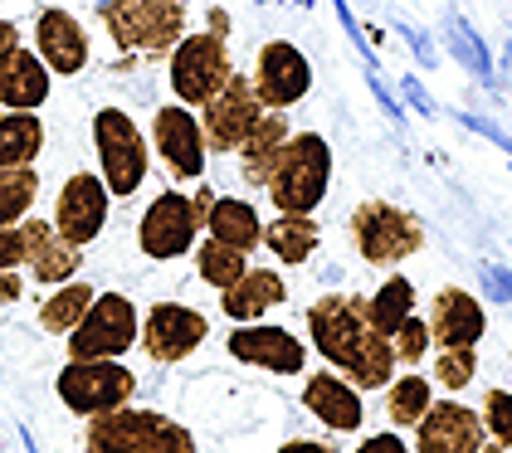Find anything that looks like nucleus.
Here are the masks:
<instances>
[{"mask_svg": "<svg viewBox=\"0 0 512 453\" xmlns=\"http://www.w3.org/2000/svg\"><path fill=\"white\" fill-rule=\"evenodd\" d=\"M308 341L313 351L356 390H386L395 380V346L371 327V307L356 293H322L308 307Z\"/></svg>", "mask_w": 512, "mask_h": 453, "instance_id": "nucleus-1", "label": "nucleus"}, {"mask_svg": "<svg viewBox=\"0 0 512 453\" xmlns=\"http://www.w3.org/2000/svg\"><path fill=\"white\" fill-rule=\"evenodd\" d=\"M83 453H200V449H196V434L181 419L161 415V410L122 405V410L88 419Z\"/></svg>", "mask_w": 512, "mask_h": 453, "instance_id": "nucleus-2", "label": "nucleus"}, {"mask_svg": "<svg viewBox=\"0 0 512 453\" xmlns=\"http://www.w3.org/2000/svg\"><path fill=\"white\" fill-rule=\"evenodd\" d=\"M264 190L278 215H313L332 190V147L322 142V132H293Z\"/></svg>", "mask_w": 512, "mask_h": 453, "instance_id": "nucleus-3", "label": "nucleus"}, {"mask_svg": "<svg viewBox=\"0 0 512 453\" xmlns=\"http://www.w3.org/2000/svg\"><path fill=\"white\" fill-rule=\"evenodd\" d=\"M93 151H98V176L113 190V200L137 195L147 171H152V142L142 137V127L122 108H98L93 113Z\"/></svg>", "mask_w": 512, "mask_h": 453, "instance_id": "nucleus-4", "label": "nucleus"}, {"mask_svg": "<svg viewBox=\"0 0 512 453\" xmlns=\"http://www.w3.org/2000/svg\"><path fill=\"white\" fill-rule=\"evenodd\" d=\"M103 25L127 54L166 59L186 35V0H108Z\"/></svg>", "mask_w": 512, "mask_h": 453, "instance_id": "nucleus-5", "label": "nucleus"}, {"mask_svg": "<svg viewBox=\"0 0 512 453\" xmlns=\"http://www.w3.org/2000/svg\"><path fill=\"white\" fill-rule=\"evenodd\" d=\"M347 229H352V244H356V254H361V264H371V268H395L400 259H410V254L425 249L420 215H410L400 205H386V200L356 205Z\"/></svg>", "mask_w": 512, "mask_h": 453, "instance_id": "nucleus-6", "label": "nucleus"}, {"mask_svg": "<svg viewBox=\"0 0 512 453\" xmlns=\"http://www.w3.org/2000/svg\"><path fill=\"white\" fill-rule=\"evenodd\" d=\"M235 74V64H230V49H225V39L210 35V30H186L181 44L166 54V78H171V93H176V103H186V108H205L225 83Z\"/></svg>", "mask_w": 512, "mask_h": 453, "instance_id": "nucleus-7", "label": "nucleus"}, {"mask_svg": "<svg viewBox=\"0 0 512 453\" xmlns=\"http://www.w3.org/2000/svg\"><path fill=\"white\" fill-rule=\"evenodd\" d=\"M54 395L64 400L69 415L98 419V415H108V410L132 405L137 376L122 366L118 356H113V361H69V366L54 376Z\"/></svg>", "mask_w": 512, "mask_h": 453, "instance_id": "nucleus-8", "label": "nucleus"}, {"mask_svg": "<svg viewBox=\"0 0 512 453\" xmlns=\"http://www.w3.org/2000/svg\"><path fill=\"white\" fill-rule=\"evenodd\" d=\"M137 337H142V312L132 307V298L98 293L64 341H69V361H113V356H127Z\"/></svg>", "mask_w": 512, "mask_h": 453, "instance_id": "nucleus-9", "label": "nucleus"}, {"mask_svg": "<svg viewBox=\"0 0 512 453\" xmlns=\"http://www.w3.org/2000/svg\"><path fill=\"white\" fill-rule=\"evenodd\" d=\"M205 229L196 195H181V190H161L157 200L142 210V225H137V244L147 259L171 264V259H186L196 254V239Z\"/></svg>", "mask_w": 512, "mask_h": 453, "instance_id": "nucleus-10", "label": "nucleus"}, {"mask_svg": "<svg viewBox=\"0 0 512 453\" xmlns=\"http://www.w3.org/2000/svg\"><path fill=\"white\" fill-rule=\"evenodd\" d=\"M264 117V103L254 93V78L230 74V83L200 108V132H205V151L225 156V151H239V142L249 137V127Z\"/></svg>", "mask_w": 512, "mask_h": 453, "instance_id": "nucleus-11", "label": "nucleus"}, {"mask_svg": "<svg viewBox=\"0 0 512 453\" xmlns=\"http://www.w3.org/2000/svg\"><path fill=\"white\" fill-rule=\"evenodd\" d=\"M210 337V322H205V312L196 307H186V302H157V307H147V317H142V351L157 361V366H176V361H186V356H196L200 346Z\"/></svg>", "mask_w": 512, "mask_h": 453, "instance_id": "nucleus-12", "label": "nucleus"}, {"mask_svg": "<svg viewBox=\"0 0 512 453\" xmlns=\"http://www.w3.org/2000/svg\"><path fill=\"white\" fill-rule=\"evenodd\" d=\"M254 93L269 113L298 108L313 93V64L303 59V49L288 39H269L259 49V64H254Z\"/></svg>", "mask_w": 512, "mask_h": 453, "instance_id": "nucleus-13", "label": "nucleus"}, {"mask_svg": "<svg viewBox=\"0 0 512 453\" xmlns=\"http://www.w3.org/2000/svg\"><path fill=\"white\" fill-rule=\"evenodd\" d=\"M108 210H113V190L103 186V176L98 171H74L59 186V200H54V229L83 249L108 229Z\"/></svg>", "mask_w": 512, "mask_h": 453, "instance_id": "nucleus-14", "label": "nucleus"}, {"mask_svg": "<svg viewBox=\"0 0 512 453\" xmlns=\"http://www.w3.org/2000/svg\"><path fill=\"white\" fill-rule=\"evenodd\" d=\"M152 147L166 161V171L176 181H200L205 176V132H200L196 108L186 103H166L152 117Z\"/></svg>", "mask_w": 512, "mask_h": 453, "instance_id": "nucleus-15", "label": "nucleus"}, {"mask_svg": "<svg viewBox=\"0 0 512 453\" xmlns=\"http://www.w3.org/2000/svg\"><path fill=\"white\" fill-rule=\"evenodd\" d=\"M225 346L235 361L274 371V376H298L308 366V341L293 337L288 327H274V322H239Z\"/></svg>", "mask_w": 512, "mask_h": 453, "instance_id": "nucleus-16", "label": "nucleus"}, {"mask_svg": "<svg viewBox=\"0 0 512 453\" xmlns=\"http://www.w3.org/2000/svg\"><path fill=\"white\" fill-rule=\"evenodd\" d=\"M488 444L483 415L464 400H434L415 424V453H478Z\"/></svg>", "mask_w": 512, "mask_h": 453, "instance_id": "nucleus-17", "label": "nucleus"}, {"mask_svg": "<svg viewBox=\"0 0 512 453\" xmlns=\"http://www.w3.org/2000/svg\"><path fill=\"white\" fill-rule=\"evenodd\" d=\"M35 54L49 64L54 78H74L88 69V54L93 49H88V30H83L79 20L69 10L49 5V10H40V20H35Z\"/></svg>", "mask_w": 512, "mask_h": 453, "instance_id": "nucleus-18", "label": "nucleus"}, {"mask_svg": "<svg viewBox=\"0 0 512 453\" xmlns=\"http://www.w3.org/2000/svg\"><path fill=\"white\" fill-rule=\"evenodd\" d=\"M49 64H44L35 49H25L20 39L0 49V108H15V113H40L49 103Z\"/></svg>", "mask_w": 512, "mask_h": 453, "instance_id": "nucleus-19", "label": "nucleus"}, {"mask_svg": "<svg viewBox=\"0 0 512 453\" xmlns=\"http://www.w3.org/2000/svg\"><path fill=\"white\" fill-rule=\"evenodd\" d=\"M303 405H308V415L322 419L337 434H356L366 424V400H361V390L342 371H317V376H308Z\"/></svg>", "mask_w": 512, "mask_h": 453, "instance_id": "nucleus-20", "label": "nucleus"}, {"mask_svg": "<svg viewBox=\"0 0 512 453\" xmlns=\"http://www.w3.org/2000/svg\"><path fill=\"white\" fill-rule=\"evenodd\" d=\"M425 322H430L434 346H478L488 332V312L469 288H439Z\"/></svg>", "mask_w": 512, "mask_h": 453, "instance_id": "nucleus-21", "label": "nucleus"}, {"mask_svg": "<svg viewBox=\"0 0 512 453\" xmlns=\"http://www.w3.org/2000/svg\"><path fill=\"white\" fill-rule=\"evenodd\" d=\"M293 137V122L288 113H269L249 127V137L239 142V176H244V186H269V176H274L278 156H283V142Z\"/></svg>", "mask_w": 512, "mask_h": 453, "instance_id": "nucleus-22", "label": "nucleus"}, {"mask_svg": "<svg viewBox=\"0 0 512 453\" xmlns=\"http://www.w3.org/2000/svg\"><path fill=\"white\" fill-rule=\"evenodd\" d=\"M283 298H288V283L278 278L274 268H249L239 283L220 288V312H225L230 322H259V317L274 312Z\"/></svg>", "mask_w": 512, "mask_h": 453, "instance_id": "nucleus-23", "label": "nucleus"}, {"mask_svg": "<svg viewBox=\"0 0 512 453\" xmlns=\"http://www.w3.org/2000/svg\"><path fill=\"white\" fill-rule=\"evenodd\" d=\"M30 278L44 283V288H59V283H69V278H79L83 268V249L79 244H69L54 220H35V244H30Z\"/></svg>", "mask_w": 512, "mask_h": 453, "instance_id": "nucleus-24", "label": "nucleus"}, {"mask_svg": "<svg viewBox=\"0 0 512 453\" xmlns=\"http://www.w3.org/2000/svg\"><path fill=\"white\" fill-rule=\"evenodd\" d=\"M205 234L249 254V249L264 244V220H259V210H254L244 195H215V205H210V215H205Z\"/></svg>", "mask_w": 512, "mask_h": 453, "instance_id": "nucleus-25", "label": "nucleus"}, {"mask_svg": "<svg viewBox=\"0 0 512 453\" xmlns=\"http://www.w3.org/2000/svg\"><path fill=\"white\" fill-rule=\"evenodd\" d=\"M317 244H322V234H317L313 215H278L274 225H264V249H269L283 268L308 264L317 254Z\"/></svg>", "mask_w": 512, "mask_h": 453, "instance_id": "nucleus-26", "label": "nucleus"}, {"mask_svg": "<svg viewBox=\"0 0 512 453\" xmlns=\"http://www.w3.org/2000/svg\"><path fill=\"white\" fill-rule=\"evenodd\" d=\"M44 151L40 113H15L0 108V166H35Z\"/></svg>", "mask_w": 512, "mask_h": 453, "instance_id": "nucleus-27", "label": "nucleus"}, {"mask_svg": "<svg viewBox=\"0 0 512 453\" xmlns=\"http://www.w3.org/2000/svg\"><path fill=\"white\" fill-rule=\"evenodd\" d=\"M93 298H98V288L93 283H74V278L59 283V288H49V298L40 302V327L49 337H69L83 322V312L93 307Z\"/></svg>", "mask_w": 512, "mask_h": 453, "instance_id": "nucleus-28", "label": "nucleus"}, {"mask_svg": "<svg viewBox=\"0 0 512 453\" xmlns=\"http://www.w3.org/2000/svg\"><path fill=\"white\" fill-rule=\"evenodd\" d=\"M371 307V327L381 332V337H395V327L415 312V283L405 278V273H391L381 288H376V298H366Z\"/></svg>", "mask_w": 512, "mask_h": 453, "instance_id": "nucleus-29", "label": "nucleus"}, {"mask_svg": "<svg viewBox=\"0 0 512 453\" xmlns=\"http://www.w3.org/2000/svg\"><path fill=\"white\" fill-rule=\"evenodd\" d=\"M430 405H434V385L425 376H395L386 385V415H391L395 429H415Z\"/></svg>", "mask_w": 512, "mask_h": 453, "instance_id": "nucleus-30", "label": "nucleus"}, {"mask_svg": "<svg viewBox=\"0 0 512 453\" xmlns=\"http://www.w3.org/2000/svg\"><path fill=\"white\" fill-rule=\"evenodd\" d=\"M196 273H200V283H210L220 293V288H230V283H239L249 273V254L235 249V244L205 239V244H196Z\"/></svg>", "mask_w": 512, "mask_h": 453, "instance_id": "nucleus-31", "label": "nucleus"}, {"mask_svg": "<svg viewBox=\"0 0 512 453\" xmlns=\"http://www.w3.org/2000/svg\"><path fill=\"white\" fill-rule=\"evenodd\" d=\"M40 195L35 166H0V225H20Z\"/></svg>", "mask_w": 512, "mask_h": 453, "instance_id": "nucleus-32", "label": "nucleus"}, {"mask_svg": "<svg viewBox=\"0 0 512 453\" xmlns=\"http://www.w3.org/2000/svg\"><path fill=\"white\" fill-rule=\"evenodd\" d=\"M473 376H478V346H439V356H434L439 390H464Z\"/></svg>", "mask_w": 512, "mask_h": 453, "instance_id": "nucleus-33", "label": "nucleus"}, {"mask_svg": "<svg viewBox=\"0 0 512 453\" xmlns=\"http://www.w3.org/2000/svg\"><path fill=\"white\" fill-rule=\"evenodd\" d=\"M391 346H395V361H400V366H420V361L430 356V346H434V341H430V322L410 312V317L395 327Z\"/></svg>", "mask_w": 512, "mask_h": 453, "instance_id": "nucleus-34", "label": "nucleus"}, {"mask_svg": "<svg viewBox=\"0 0 512 453\" xmlns=\"http://www.w3.org/2000/svg\"><path fill=\"white\" fill-rule=\"evenodd\" d=\"M478 415H483L488 439H493V444H503V449L512 453V390H488Z\"/></svg>", "mask_w": 512, "mask_h": 453, "instance_id": "nucleus-35", "label": "nucleus"}, {"mask_svg": "<svg viewBox=\"0 0 512 453\" xmlns=\"http://www.w3.org/2000/svg\"><path fill=\"white\" fill-rule=\"evenodd\" d=\"M30 244H35V215H25L20 225H0V268L30 264Z\"/></svg>", "mask_w": 512, "mask_h": 453, "instance_id": "nucleus-36", "label": "nucleus"}, {"mask_svg": "<svg viewBox=\"0 0 512 453\" xmlns=\"http://www.w3.org/2000/svg\"><path fill=\"white\" fill-rule=\"evenodd\" d=\"M356 453H415V449H410L400 434H391V429H386V434H371V439H361V449H356Z\"/></svg>", "mask_w": 512, "mask_h": 453, "instance_id": "nucleus-37", "label": "nucleus"}, {"mask_svg": "<svg viewBox=\"0 0 512 453\" xmlns=\"http://www.w3.org/2000/svg\"><path fill=\"white\" fill-rule=\"evenodd\" d=\"M25 283H20V268H0V302H20Z\"/></svg>", "mask_w": 512, "mask_h": 453, "instance_id": "nucleus-38", "label": "nucleus"}, {"mask_svg": "<svg viewBox=\"0 0 512 453\" xmlns=\"http://www.w3.org/2000/svg\"><path fill=\"white\" fill-rule=\"evenodd\" d=\"M278 453H337V449H332L327 439H288Z\"/></svg>", "mask_w": 512, "mask_h": 453, "instance_id": "nucleus-39", "label": "nucleus"}, {"mask_svg": "<svg viewBox=\"0 0 512 453\" xmlns=\"http://www.w3.org/2000/svg\"><path fill=\"white\" fill-rule=\"evenodd\" d=\"M210 35H230V15H225V10H210Z\"/></svg>", "mask_w": 512, "mask_h": 453, "instance_id": "nucleus-40", "label": "nucleus"}, {"mask_svg": "<svg viewBox=\"0 0 512 453\" xmlns=\"http://www.w3.org/2000/svg\"><path fill=\"white\" fill-rule=\"evenodd\" d=\"M15 39H20L15 20H5V15H0V49H5V44H15Z\"/></svg>", "mask_w": 512, "mask_h": 453, "instance_id": "nucleus-41", "label": "nucleus"}, {"mask_svg": "<svg viewBox=\"0 0 512 453\" xmlns=\"http://www.w3.org/2000/svg\"><path fill=\"white\" fill-rule=\"evenodd\" d=\"M478 453H508V449H503V444H493V439H488V444H483V449H478Z\"/></svg>", "mask_w": 512, "mask_h": 453, "instance_id": "nucleus-42", "label": "nucleus"}]
</instances>
